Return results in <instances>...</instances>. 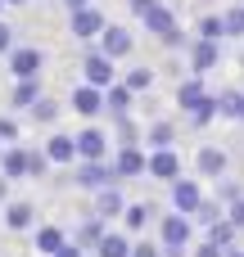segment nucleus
Masks as SVG:
<instances>
[{
    "label": "nucleus",
    "instance_id": "f257e3e1",
    "mask_svg": "<svg viewBox=\"0 0 244 257\" xmlns=\"http://www.w3.org/2000/svg\"><path fill=\"white\" fill-rule=\"evenodd\" d=\"M177 104H181V113L190 117V126H208L213 117H217V95L204 86V77L195 72V77H186V81H177Z\"/></svg>",
    "mask_w": 244,
    "mask_h": 257
},
{
    "label": "nucleus",
    "instance_id": "f03ea898",
    "mask_svg": "<svg viewBox=\"0 0 244 257\" xmlns=\"http://www.w3.org/2000/svg\"><path fill=\"white\" fill-rule=\"evenodd\" d=\"M72 185L77 190H104V185H122L118 172H113V158H77L72 163Z\"/></svg>",
    "mask_w": 244,
    "mask_h": 257
},
{
    "label": "nucleus",
    "instance_id": "7ed1b4c3",
    "mask_svg": "<svg viewBox=\"0 0 244 257\" xmlns=\"http://www.w3.org/2000/svg\"><path fill=\"white\" fill-rule=\"evenodd\" d=\"M190 235H195V221L186 217V212H168V217H158V244H163V253L168 257H181L190 248Z\"/></svg>",
    "mask_w": 244,
    "mask_h": 257
},
{
    "label": "nucleus",
    "instance_id": "20e7f679",
    "mask_svg": "<svg viewBox=\"0 0 244 257\" xmlns=\"http://www.w3.org/2000/svg\"><path fill=\"white\" fill-rule=\"evenodd\" d=\"M5 59H9V77H14V81H32V77H41V68H45V50H41V45H14Z\"/></svg>",
    "mask_w": 244,
    "mask_h": 257
},
{
    "label": "nucleus",
    "instance_id": "39448f33",
    "mask_svg": "<svg viewBox=\"0 0 244 257\" xmlns=\"http://www.w3.org/2000/svg\"><path fill=\"white\" fill-rule=\"evenodd\" d=\"M82 81L109 90L113 81H122V77H118V59H109V54H100V50H86V59H82Z\"/></svg>",
    "mask_w": 244,
    "mask_h": 257
},
{
    "label": "nucleus",
    "instance_id": "423d86ee",
    "mask_svg": "<svg viewBox=\"0 0 244 257\" xmlns=\"http://www.w3.org/2000/svg\"><path fill=\"white\" fill-rule=\"evenodd\" d=\"M109 27V18L95 9V5H86V9H77V14H68V32H72V41H100V32Z\"/></svg>",
    "mask_w": 244,
    "mask_h": 257
},
{
    "label": "nucleus",
    "instance_id": "0eeeda50",
    "mask_svg": "<svg viewBox=\"0 0 244 257\" xmlns=\"http://www.w3.org/2000/svg\"><path fill=\"white\" fill-rule=\"evenodd\" d=\"M226 167H231V154H226V149H217V145H199V149H195V172H199L204 181H222Z\"/></svg>",
    "mask_w": 244,
    "mask_h": 257
},
{
    "label": "nucleus",
    "instance_id": "6e6552de",
    "mask_svg": "<svg viewBox=\"0 0 244 257\" xmlns=\"http://www.w3.org/2000/svg\"><path fill=\"white\" fill-rule=\"evenodd\" d=\"M0 221H5L9 235H27V230H36V208H32L27 199H9V203L0 208Z\"/></svg>",
    "mask_w": 244,
    "mask_h": 257
},
{
    "label": "nucleus",
    "instance_id": "1a4fd4ad",
    "mask_svg": "<svg viewBox=\"0 0 244 257\" xmlns=\"http://www.w3.org/2000/svg\"><path fill=\"white\" fill-rule=\"evenodd\" d=\"M95 50H100V54H109V59H127V54L136 50V36H131L127 27H118V23H109V27L100 32V41H95Z\"/></svg>",
    "mask_w": 244,
    "mask_h": 257
},
{
    "label": "nucleus",
    "instance_id": "9d476101",
    "mask_svg": "<svg viewBox=\"0 0 244 257\" xmlns=\"http://www.w3.org/2000/svg\"><path fill=\"white\" fill-rule=\"evenodd\" d=\"M68 108H72L77 117H100V113H104V90H100V86H91V81H82V86H72Z\"/></svg>",
    "mask_w": 244,
    "mask_h": 257
},
{
    "label": "nucleus",
    "instance_id": "9b49d317",
    "mask_svg": "<svg viewBox=\"0 0 244 257\" xmlns=\"http://www.w3.org/2000/svg\"><path fill=\"white\" fill-rule=\"evenodd\" d=\"M145 163H149V154H145L140 145H118V154H113V172H118V181H136V176H145Z\"/></svg>",
    "mask_w": 244,
    "mask_h": 257
},
{
    "label": "nucleus",
    "instance_id": "f8f14e48",
    "mask_svg": "<svg viewBox=\"0 0 244 257\" xmlns=\"http://www.w3.org/2000/svg\"><path fill=\"white\" fill-rule=\"evenodd\" d=\"M140 23H145V32H149V36H158V41H168L172 32H181L177 14H172V9H168L163 0H158V5H149V9L140 14Z\"/></svg>",
    "mask_w": 244,
    "mask_h": 257
},
{
    "label": "nucleus",
    "instance_id": "ddd939ff",
    "mask_svg": "<svg viewBox=\"0 0 244 257\" xmlns=\"http://www.w3.org/2000/svg\"><path fill=\"white\" fill-rule=\"evenodd\" d=\"M145 176H154V181H177L181 176V154L177 149H149V163H145Z\"/></svg>",
    "mask_w": 244,
    "mask_h": 257
},
{
    "label": "nucleus",
    "instance_id": "4468645a",
    "mask_svg": "<svg viewBox=\"0 0 244 257\" xmlns=\"http://www.w3.org/2000/svg\"><path fill=\"white\" fill-rule=\"evenodd\" d=\"M172 208H177V212H186V217H195V212L204 208V190H199V181L177 176V181H172Z\"/></svg>",
    "mask_w": 244,
    "mask_h": 257
},
{
    "label": "nucleus",
    "instance_id": "2eb2a0df",
    "mask_svg": "<svg viewBox=\"0 0 244 257\" xmlns=\"http://www.w3.org/2000/svg\"><path fill=\"white\" fill-rule=\"evenodd\" d=\"M217 59H222V41H204V36H195L190 41V68L204 77V72H213L217 68Z\"/></svg>",
    "mask_w": 244,
    "mask_h": 257
},
{
    "label": "nucleus",
    "instance_id": "dca6fc26",
    "mask_svg": "<svg viewBox=\"0 0 244 257\" xmlns=\"http://www.w3.org/2000/svg\"><path fill=\"white\" fill-rule=\"evenodd\" d=\"M109 131L104 126H86V131H77V158H109Z\"/></svg>",
    "mask_w": 244,
    "mask_h": 257
},
{
    "label": "nucleus",
    "instance_id": "f3484780",
    "mask_svg": "<svg viewBox=\"0 0 244 257\" xmlns=\"http://www.w3.org/2000/svg\"><path fill=\"white\" fill-rule=\"evenodd\" d=\"M41 149H45V158H50L54 167H72V163H77V136H63V131H59V136H50Z\"/></svg>",
    "mask_w": 244,
    "mask_h": 257
},
{
    "label": "nucleus",
    "instance_id": "a211bd4d",
    "mask_svg": "<svg viewBox=\"0 0 244 257\" xmlns=\"http://www.w3.org/2000/svg\"><path fill=\"white\" fill-rule=\"evenodd\" d=\"M122 212H127V199H122V190H118V185H104V190H95V217L113 221V217H122Z\"/></svg>",
    "mask_w": 244,
    "mask_h": 257
},
{
    "label": "nucleus",
    "instance_id": "6ab92c4d",
    "mask_svg": "<svg viewBox=\"0 0 244 257\" xmlns=\"http://www.w3.org/2000/svg\"><path fill=\"white\" fill-rule=\"evenodd\" d=\"M149 221H158V208H154V203H127V212H122V230H127V235L149 230Z\"/></svg>",
    "mask_w": 244,
    "mask_h": 257
},
{
    "label": "nucleus",
    "instance_id": "aec40b11",
    "mask_svg": "<svg viewBox=\"0 0 244 257\" xmlns=\"http://www.w3.org/2000/svg\"><path fill=\"white\" fill-rule=\"evenodd\" d=\"M0 176H9V181H23L27 176V149L23 145H5L0 149Z\"/></svg>",
    "mask_w": 244,
    "mask_h": 257
},
{
    "label": "nucleus",
    "instance_id": "412c9836",
    "mask_svg": "<svg viewBox=\"0 0 244 257\" xmlns=\"http://www.w3.org/2000/svg\"><path fill=\"white\" fill-rule=\"evenodd\" d=\"M131 235L127 230H104V239L95 244V257H131Z\"/></svg>",
    "mask_w": 244,
    "mask_h": 257
},
{
    "label": "nucleus",
    "instance_id": "4be33fe9",
    "mask_svg": "<svg viewBox=\"0 0 244 257\" xmlns=\"http://www.w3.org/2000/svg\"><path fill=\"white\" fill-rule=\"evenodd\" d=\"M131 99H136V95H131L122 81H113V86L104 90V113H109V117H131Z\"/></svg>",
    "mask_w": 244,
    "mask_h": 257
},
{
    "label": "nucleus",
    "instance_id": "5701e85b",
    "mask_svg": "<svg viewBox=\"0 0 244 257\" xmlns=\"http://www.w3.org/2000/svg\"><path fill=\"white\" fill-rule=\"evenodd\" d=\"M32 239H36V253H41V257H54L63 244H68V235H63L59 226H36V230H32Z\"/></svg>",
    "mask_w": 244,
    "mask_h": 257
},
{
    "label": "nucleus",
    "instance_id": "b1692460",
    "mask_svg": "<svg viewBox=\"0 0 244 257\" xmlns=\"http://www.w3.org/2000/svg\"><path fill=\"white\" fill-rule=\"evenodd\" d=\"M217 117H231L244 126V90H217Z\"/></svg>",
    "mask_w": 244,
    "mask_h": 257
},
{
    "label": "nucleus",
    "instance_id": "393cba45",
    "mask_svg": "<svg viewBox=\"0 0 244 257\" xmlns=\"http://www.w3.org/2000/svg\"><path fill=\"white\" fill-rule=\"evenodd\" d=\"M145 145L149 149H172L177 145V126L172 122H149L145 126Z\"/></svg>",
    "mask_w": 244,
    "mask_h": 257
},
{
    "label": "nucleus",
    "instance_id": "a878e982",
    "mask_svg": "<svg viewBox=\"0 0 244 257\" xmlns=\"http://www.w3.org/2000/svg\"><path fill=\"white\" fill-rule=\"evenodd\" d=\"M235 235H240V230H235V221H231V217H217V221L208 226V239H213L217 248H235Z\"/></svg>",
    "mask_w": 244,
    "mask_h": 257
},
{
    "label": "nucleus",
    "instance_id": "bb28decb",
    "mask_svg": "<svg viewBox=\"0 0 244 257\" xmlns=\"http://www.w3.org/2000/svg\"><path fill=\"white\" fill-rule=\"evenodd\" d=\"M122 86H127L131 95L149 90V86H154V68H145V63H140V68H127V72H122Z\"/></svg>",
    "mask_w": 244,
    "mask_h": 257
},
{
    "label": "nucleus",
    "instance_id": "cd10ccee",
    "mask_svg": "<svg viewBox=\"0 0 244 257\" xmlns=\"http://www.w3.org/2000/svg\"><path fill=\"white\" fill-rule=\"evenodd\" d=\"M41 99V77H32V81H14V108H32Z\"/></svg>",
    "mask_w": 244,
    "mask_h": 257
},
{
    "label": "nucleus",
    "instance_id": "c85d7f7f",
    "mask_svg": "<svg viewBox=\"0 0 244 257\" xmlns=\"http://www.w3.org/2000/svg\"><path fill=\"white\" fill-rule=\"evenodd\" d=\"M104 230H109V221H104V217H91V221H82L77 244H82V248H95V244L104 239Z\"/></svg>",
    "mask_w": 244,
    "mask_h": 257
},
{
    "label": "nucleus",
    "instance_id": "c756f323",
    "mask_svg": "<svg viewBox=\"0 0 244 257\" xmlns=\"http://www.w3.org/2000/svg\"><path fill=\"white\" fill-rule=\"evenodd\" d=\"M27 113H32V122H41V126H50V122H59V113H63V108H59L54 99H45V95H41V99H36V104L27 108Z\"/></svg>",
    "mask_w": 244,
    "mask_h": 257
},
{
    "label": "nucleus",
    "instance_id": "7c9ffc66",
    "mask_svg": "<svg viewBox=\"0 0 244 257\" xmlns=\"http://www.w3.org/2000/svg\"><path fill=\"white\" fill-rule=\"evenodd\" d=\"M199 36H204V41H222V36H226L222 14H204V18H199Z\"/></svg>",
    "mask_w": 244,
    "mask_h": 257
},
{
    "label": "nucleus",
    "instance_id": "2f4dec72",
    "mask_svg": "<svg viewBox=\"0 0 244 257\" xmlns=\"http://www.w3.org/2000/svg\"><path fill=\"white\" fill-rule=\"evenodd\" d=\"M50 167H54V163L45 158V149H27V176H36V181H41Z\"/></svg>",
    "mask_w": 244,
    "mask_h": 257
},
{
    "label": "nucleus",
    "instance_id": "473e14b6",
    "mask_svg": "<svg viewBox=\"0 0 244 257\" xmlns=\"http://www.w3.org/2000/svg\"><path fill=\"white\" fill-rule=\"evenodd\" d=\"M217 199L231 208L235 199H244V185H240V181H231V176H222V181H217Z\"/></svg>",
    "mask_w": 244,
    "mask_h": 257
},
{
    "label": "nucleus",
    "instance_id": "72a5a7b5",
    "mask_svg": "<svg viewBox=\"0 0 244 257\" xmlns=\"http://www.w3.org/2000/svg\"><path fill=\"white\" fill-rule=\"evenodd\" d=\"M222 23H226V36H244V5L222 9Z\"/></svg>",
    "mask_w": 244,
    "mask_h": 257
},
{
    "label": "nucleus",
    "instance_id": "f704fd0d",
    "mask_svg": "<svg viewBox=\"0 0 244 257\" xmlns=\"http://www.w3.org/2000/svg\"><path fill=\"white\" fill-rule=\"evenodd\" d=\"M131 257H168V253H163V244H149V239H136V244H131Z\"/></svg>",
    "mask_w": 244,
    "mask_h": 257
},
{
    "label": "nucleus",
    "instance_id": "c9c22d12",
    "mask_svg": "<svg viewBox=\"0 0 244 257\" xmlns=\"http://www.w3.org/2000/svg\"><path fill=\"white\" fill-rule=\"evenodd\" d=\"M195 217H199V221H204V226H213V221H217V217H226V212H222V208H217V203H208V199H204V208H199V212H195Z\"/></svg>",
    "mask_w": 244,
    "mask_h": 257
},
{
    "label": "nucleus",
    "instance_id": "e433bc0d",
    "mask_svg": "<svg viewBox=\"0 0 244 257\" xmlns=\"http://www.w3.org/2000/svg\"><path fill=\"white\" fill-rule=\"evenodd\" d=\"M0 140L5 145H18V122L14 117H0Z\"/></svg>",
    "mask_w": 244,
    "mask_h": 257
},
{
    "label": "nucleus",
    "instance_id": "4c0bfd02",
    "mask_svg": "<svg viewBox=\"0 0 244 257\" xmlns=\"http://www.w3.org/2000/svg\"><path fill=\"white\" fill-rule=\"evenodd\" d=\"M9 50H14V27L0 18V54H9Z\"/></svg>",
    "mask_w": 244,
    "mask_h": 257
},
{
    "label": "nucleus",
    "instance_id": "58836bf2",
    "mask_svg": "<svg viewBox=\"0 0 244 257\" xmlns=\"http://www.w3.org/2000/svg\"><path fill=\"white\" fill-rule=\"evenodd\" d=\"M195 257H226V248H217V244H213V239H204V244H199V248H195Z\"/></svg>",
    "mask_w": 244,
    "mask_h": 257
},
{
    "label": "nucleus",
    "instance_id": "ea45409f",
    "mask_svg": "<svg viewBox=\"0 0 244 257\" xmlns=\"http://www.w3.org/2000/svg\"><path fill=\"white\" fill-rule=\"evenodd\" d=\"M226 217H231V221H235V230H244V199H235V203H231V208H226Z\"/></svg>",
    "mask_w": 244,
    "mask_h": 257
},
{
    "label": "nucleus",
    "instance_id": "a19ab883",
    "mask_svg": "<svg viewBox=\"0 0 244 257\" xmlns=\"http://www.w3.org/2000/svg\"><path fill=\"white\" fill-rule=\"evenodd\" d=\"M54 257H86V248H82V244L72 239V244H63V248H59V253H54Z\"/></svg>",
    "mask_w": 244,
    "mask_h": 257
},
{
    "label": "nucleus",
    "instance_id": "79ce46f5",
    "mask_svg": "<svg viewBox=\"0 0 244 257\" xmlns=\"http://www.w3.org/2000/svg\"><path fill=\"white\" fill-rule=\"evenodd\" d=\"M127 5H131V14H136V18H140V14H145V9H149V5H158V0H127Z\"/></svg>",
    "mask_w": 244,
    "mask_h": 257
},
{
    "label": "nucleus",
    "instance_id": "37998d69",
    "mask_svg": "<svg viewBox=\"0 0 244 257\" xmlns=\"http://www.w3.org/2000/svg\"><path fill=\"white\" fill-rule=\"evenodd\" d=\"M9 185H14V181H9V176H0V208L9 203Z\"/></svg>",
    "mask_w": 244,
    "mask_h": 257
},
{
    "label": "nucleus",
    "instance_id": "c03bdc74",
    "mask_svg": "<svg viewBox=\"0 0 244 257\" xmlns=\"http://www.w3.org/2000/svg\"><path fill=\"white\" fill-rule=\"evenodd\" d=\"M59 5H63V9H68V14H77V9H86V5H91V0H59Z\"/></svg>",
    "mask_w": 244,
    "mask_h": 257
},
{
    "label": "nucleus",
    "instance_id": "a18cd8bd",
    "mask_svg": "<svg viewBox=\"0 0 244 257\" xmlns=\"http://www.w3.org/2000/svg\"><path fill=\"white\" fill-rule=\"evenodd\" d=\"M226 257H244V248H226Z\"/></svg>",
    "mask_w": 244,
    "mask_h": 257
},
{
    "label": "nucleus",
    "instance_id": "49530a36",
    "mask_svg": "<svg viewBox=\"0 0 244 257\" xmlns=\"http://www.w3.org/2000/svg\"><path fill=\"white\" fill-rule=\"evenodd\" d=\"M5 5H9V0H0V18H5Z\"/></svg>",
    "mask_w": 244,
    "mask_h": 257
},
{
    "label": "nucleus",
    "instance_id": "de8ad7c7",
    "mask_svg": "<svg viewBox=\"0 0 244 257\" xmlns=\"http://www.w3.org/2000/svg\"><path fill=\"white\" fill-rule=\"evenodd\" d=\"M9 5H27V0H9Z\"/></svg>",
    "mask_w": 244,
    "mask_h": 257
},
{
    "label": "nucleus",
    "instance_id": "09e8293b",
    "mask_svg": "<svg viewBox=\"0 0 244 257\" xmlns=\"http://www.w3.org/2000/svg\"><path fill=\"white\" fill-rule=\"evenodd\" d=\"M0 149H5V145H0Z\"/></svg>",
    "mask_w": 244,
    "mask_h": 257
}]
</instances>
